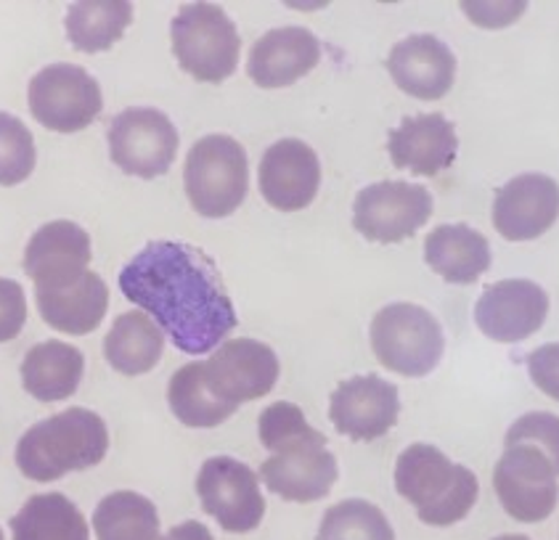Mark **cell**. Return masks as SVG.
Masks as SVG:
<instances>
[{"mask_svg": "<svg viewBox=\"0 0 559 540\" xmlns=\"http://www.w3.org/2000/svg\"><path fill=\"white\" fill-rule=\"evenodd\" d=\"M126 300L152 315L181 352L204 356L236 328L215 265L181 241H152L120 271Z\"/></svg>", "mask_w": 559, "mask_h": 540, "instance_id": "6da1fadb", "label": "cell"}, {"mask_svg": "<svg viewBox=\"0 0 559 540\" xmlns=\"http://www.w3.org/2000/svg\"><path fill=\"white\" fill-rule=\"evenodd\" d=\"M109 451L107 424L88 408L67 411L29 427L16 443V467L35 482H53L70 471L104 461Z\"/></svg>", "mask_w": 559, "mask_h": 540, "instance_id": "7a4b0ae2", "label": "cell"}, {"mask_svg": "<svg viewBox=\"0 0 559 540\" xmlns=\"http://www.w3.org/2000/svg\"><path fill=\"white\" fill-rule=\"evenodd\" d=\"M395 490L416 508L419 519L430 527L462 523L477 504V477L462 464H453L435 445H408L397 456Z\"/></svg>", "mask_w": 559, "mask_h": 540, "instance_id": "3957f363", "label": "cell"}, {"mask_svg": "<svg viewBox=\"0 0 559 540\" xmlns=\"http://www.w3.org/2000/svg\"><path fill=\"white\" fill-rule=\"evenodd\" d=\"M183 185L191 207L202 217H228L250 191L247 152L231 135H207L191 146L183 165Z\"/></svg>", "mask_w": 559, "mask_h": 540, "instance_id": "277c9868", "label": "cell"}, {"mask_svg": "<svg viewBox=\"0 0 559 540\" xmlns=\"http://www.w3.org/2000/svg\"><path fill=\"white\" fill-rule=\"evenodd\" d=\"M170 35L178 64L199 83H223L239 67V33L221 5H183L173 16Z\"/></svg>", "mask_w": 559, "mask_h": 540, "instance_id": "5b68a950", "label": "cell"}, {"mask_svg": "<svg viewBox=\"0 0 559 540\" xmlns=\"http://www.w3.org/2000/svg\"><path fill=\"white\" fill-rule=\"evenodd\" d=\"M371 350L384 369L401 376L421 379L443 360V328L430 310L412 302H393L374 315L369 328Z\"/></svg>", "mask_w": 559, "mask_h": 540, "instance_id": "8992f818", "label": "cell"}, {"mask_svg": "<svg viewBox=\"0 0 559 540\" xmlns=\"http://www.w3.org/2000/svg\"><path fill=\"white\" fill-rule=\"evenodd\" d=\"M104 96L96 77L78 64H48L29 80V111L43 128L78 133L102 115Z\"/></svg>", "mask_w": 559, "mask_h": 540, "instance_id": "52a82bcc", "label": "cell"}, {"mask_svg": "<svg viewBox=\"0 0 559 540\" xmlns=\"http://www.w3.org/2000/svg\"><path fill=\"white\" fill-rule=\"evenodd\" d=\"M493 490L518 523H544L559 501L555 464L536 445H509L493 469Z\"/></svg>", "mask_w": 559, "mask_h": 540, "instance_id": "ba28073f", "label": "cell"}, {"mask_svg": "<svg viewBox=\"0 0 559 540\" xmlns=\"http://www.w3.org/2000/svg\"><path fill=\"white\" fill-rule=\"evenodd\" d=\"M178 130L165 111L152 107H130L111 120V163L126 176L159 178L170 170L178 154Z\"/></svg>", "mask_w": 559, "mask_h": 540, "instance_id": "9c48e42d", "label": "cell"}, {"mask_svg": "<svg viewBox=\"0 0 559 540\" xmlns=\"http://www.w3.org/2000/svg\"><path fill=\"white\" fill-rule=\"evenodd\" d=\"M432 194L419 183L379 180L358 191L353 202V226L369 241L395 244L430 220Z\"/></svg>", "mask_w": 559, "mask_h": 540, "instance_id": "30bf717a", "label": "cell"}, {"mask_svg": "<svg viewBox=\"0 0 559 540\" xmlns=\"http://www.w3.org/2000/svg\"><path fill=\"white\" fill-rule=\"evenodd\" d=\"M197 495L202 508L226 532H252L265 517L260 477L231 456H213L197 475Z\"/></svg>", "mask_w": 559, "mask_h": 540, "instance_id": "8fae6325", "label": "cell"}, {"mask_svg": "<svg viewBox=\"0 0 559 540\" xmlns=\"http://www.w3.org/2000/svg\"><path fill=\"white\" fill-rule=\"evenodd\" d=\"M337 475V458L326 448V437L313 430L271 453L258 477L271 493L282 495L284 501L313 504L332 493Z\"/></svg>", "mask_w": 559, "mask_h": 540, "instance_id": "7c38bea8", "label": "cell"}, {"mask_svg": "<svg viewBox=\"0 0 559 540\" xmlns=\"http://www.w3.org/2000/svg\"><path fill=\"white\" fill-rule=\"evenodd\" d=\"M278 358L258 339H228L204 360V382L228 406L265 397L278 382Z\"/></svg>", "mask_w": 559, "mask_h": 540, "instance_id": "4fadbf2b", "label": "cell"}, {"mask_svg": "<svg viewBox=\"0 0 559 540\" xmlns=\"http://www.w3.org/2000/svg\"><path fill=\"white\" fill-rule=\"evenodd\" d=\"M549 295L527 278L490 284L475 305V324L488 339L501 345L523 343L544 326Z\"/></svg>", "mask_w": 559, "mask_h": 540, "instance_id": "5bb4252c", "label": "cell"}, {"mask_svg": "<svg viewBox=\"0 0 559 540\" xmlns=\"http://www.w3.org/2000/svg\"><path fill=\"white\" fill-rule=\"evenodd\" d=\"M397 413H401L397 387L374 374L345 379L329 400L332 424L340 434L358 443H371L388 434L397 424Z\"/></svg>", "mask_w": 559, "mask_h": 540, "instance_id": "9a60e30c", "label": "cell"}, {"mask_svg": "<svg viewBox=\"0 0 559 540\" xmlns=\"http://www.w3.org/2000/svg\"><path fill=\"white\" fill-rule=\"evenodd\" d=\"M91 236L70 220L37 228L24 250V273L35 289H67L88 273Z\"/></svg>", "mask_w": 559, "mask_h": 540, "instance_id": "2e32d148", "label": "cell"}, {"mask_svg": "<svg viewBox=\"0 0 559 540\" xmlns=\"http://www.w3.org/2000/svg\"><path fill=\"white\" fill-rule=\"evenodd\" d=\"M260 194L282 213L306 209L319 194L321 163L306 141L282 139L265 148L258 167Z\"/></svg>", "mask_w": 559, "mask_h": 540, "instance_id": "e0dca14e", "label": "cell"}, {"mask_svg": "<svg viewBox=\"0 0 559 540\" xmlns=\"http://www.w3.org/2000/svg\"><path fill=\"white\" fill-rule=\"evenodd\" d=\"M559 217V185L542 172H523L493 199V228L509 241H533Z\"/></svg>", "mask_w": 559, "mask_h": 540, "instance_id": "ac0fdd59", "label": "cell"}, {"mask_svg": "<svg viewBox=\"0 0 559 540\" xmlns=\"http://www.w3.org/2000/svg\"><path fill=\"white\" fill-rule=\"evenodd\" d=\"M388 72L403 93L421 101H435L453 88L456 56L440 37L408 35L390 48Z\"/></svg>", "mask_w": 559, "mask_h": 540, "instance_id": "d6986e66", "label": "cell"}, {"mask_svg": "<svg viewBox=\"0 0 559 540\" xmlns=\"http://www.w3.org/2000/svg\"><path fill=\"white\" fill-rule=\"evenodd\" d=\"M388 152L397 170L435 178L453 165L459 139L443 115H416L390 130Z\"/></svg>", "mask_w": 559, "mask_h": 540, "instance_id": "ffe728a7", "label": "cell"}, {"mask_svg": "<svg viewBox=\"0 0 559 540\" xmlns=\"http://www.w3.org/2000/svg\"><path fill=\"white\" fill-rule=\"evenodd\" d=\"M321 46L306 27H278L258 37L247 61V74L260 88H287L313 70Z\"/></svg>", "mask_w": 559, "mask_h": 540, "instance_id": "44dd1931", "label": "cell"}, {"mask_svg": "<svg viewBox=\"0 0 559 540\" xmlns=\"http://www.w3.org/2000/svg\"><path fill=\"white\" fill-rule=\"evenodd\" d=\"M35 300L48 326L83 337L102 326L109 308V289L98 273L88 271L67 289H35Z\"/></svg>", "mask_w": 559, "mask_h": 540, "instance_id": "7402d4cb", "label": "cell"}, {"mask_svg": "<svg viewBox=\"0 0 559 540\" xmlns=\"http://www.w3.org/2000/svg\"><path fill=\"white\" fill-rule=\"evenodd\" d=\"M425 260L430 271L449 284H475L490 268V244L475 228L462 223L438 226L425 239Z\"/></svg>", "mask_w": 559, "mask_h": 540, "instance_id": "603a6c76", "label": "cell"}, {"mask_svg": "<svg viewBox=\"0 0 559 540\" xmlns=\"http://www.w3.org/2000/svg\"><path fill=\"white\" fill-rule=\"evenodd\" d=\"M85 358L78 347L48 339L35 345L22 360V384L35 400L56 403L78 393Z\"/></svg>", "mask_w": 559, "mask_h": 540, "instance_id": "cb8c5ba5", "label": "cell"}, {"mask_svg": "<svg viewBox=\"0 0 559 540\" xmlns=\"http://www.w3.org/2000/svg\"><path fill=\"white\" fill-rule=\"evenodd\" d=\"M165 352V332L144 310H128L109 328L104 356L122 376H141L159 363Z\"/></svg>", "mask_w": 559, "mask_h": 540, "instance_id": "d4e9b609", "label": "cell"}, {"mask_svg": "<svg viewBox=\"0 0 559 540\" xmlns=\"http://www.w3.org/2000/svg\"><path fill=\"white\" fill-rule=\"evenodd\" d=\"M14 540H88L80 508L61 493H43L27 499L11 519Z\"/></svg>", "mask_w": 559, "mask_h": 540, "instance_id": "484cf974", "label": "cell"}, {"mask_svg": "<svg viewBox=\"0 0 559 540\" xmlns=\"http://www.w3.org/2000/svg\"><path fill=\"white\" fill-rule=\"evenodd\" d=\"M133 22V3L128 0H83L67 11V37L78 51H107L120 40L128 24Z\"/></svg>", "mask_w": 559, "mask_h": 540, "instance_id": "4316f807", "label": "cell"}, {"mask_svg": "<svg viewBox=\"0 0 559 540\" xmlns=\"http://www.w3.org/2000/svg\"><path fill=\"white\" fill-rule=\"evenodd\" d=\"M167 403H170L176 419L191 430H210L236 413V406H228L221 397H215L204 382V360L186 363L173 374L170 387H167Z\"/></svg>", "mask_w": 559, "mask_h": 540, "instance_id": "83f0119b", "label": "cell"}, {"mask_svg": "<svg viewBox=\"0 0 559 540\" xmlns=\"http://www.w3.org/2000/svg\"><path fill=\"white\" fill-rule=\"evenodd\" d=\"M98 540H159V514L152 501L133 490H117L93 512Z\"/></svg>", "mask_w": 559, "mask_h": 540, "instance_id": "f1b7e54d", "label": "cell"}, {"mask_svg": "<svg viewBox=\"0 0 559 540\" xmlns=\"http://www.w3.org/2000/svg\"><path fill=\"white\" fill-rule=\"evenodd\" d=\"M319 540H395V532L374 504L350 499L326 508L319 527Z\"/></svg>", "mask_w": 559, "mask_h": 540, "instance_id": "f546056e", "label": "cell"}, {"mask_svg": "<svg viewBox=\"0 0 559 540\" xmlns=\"http://www.w3.org/2000/svg\"><path fill=\"white\" fill-rule=\"evenodd\" d=\"M37 163L35 141L27 125L9 111H0V185H16L33 176Z\"/></svg>", "mask_w": 559, "mask_h": 540, "instance_id": "4dcf8cb0", "label": "cell"}, {"mask_svg": "<svg viewBox=\"0 0 559 540\" xmlns=\"http://www.w3.org/2000/svg\"><path fill=\"white\" fill-rule=\"evenodd\" d=\"M258 432H260V443L265 445V451L276 453L278 448H284V445L292 443V440L313 432V427L308 424L306 413H302L295 403L278 400L260 413Z\"/></svg>", "mask_w": 559, "mask_h": 540, "instance_id": "1f68e13d", "label": "cell"}, {"mask_svg": "<svg viewBox=\"0 0 559 540\" xmlns=\"http://www.w3.org/2000/svg\"><path fill=\"white\" fill-rule=\"evenodd\" d=\"M504 445H536L538 451L546 453L551 464H555L559 475V416L546 411H533L520 416L512 427H509Z\"/></svg>", "mask_w": 559, "mask_h": 540, "instance_id": "d6a6232c", "label": "cell"}, {"mask_svg": "<svg viewBox=\"0 0 559 540\" xmlns=\"http://www.w3.org/2000/svg\"><path fill=\"white\" fill-rule=\"evenodd\" d=\"M27 324V297L11 278H0V343H11Z\"/></svg>", "mask_w": 559, "mask_h": 540, "instance_id": "836d02e7", "label": "cell"}, {"mask_svg": "<svg viewBox=\"0 0 559 540\" xmlns=\"http://www.w3.org/2000/svg\"><path fill=\"white\" fill-rule=\"evenodd\" d=\"M527 374L542 393L559 400V343L542 345L525 358Z\"/></svg>", "mask_w": 559, "mask_h": 540, "instance_id": "e575fe53", "label": "cell"}, {"mask_svg": "<svg viewBox=\"0 0 559 540\" xmlns=\"http://www.w3.org/2000/svg\"><path fill=\"white\" fill-rule=\"evenodd\" d=\"M159 540H213V532H210L202 523L189 519V523L173 527L167 536H159Z\"/></svg>", "mask_w": 559, "mask_h": 540, "instance_id": "d590c367", "label": "cell"}, {"mask_svg": "<svg viewBox=\"0 0 559 540\" xmlns=\"http://www.w3.org/2000/svg\"><path fill=\"white\" fill-rule=\"evenodd\" d=\"M493 540H531L527 536H501V538H493Z\"/></svg>", "mask_w": 559, "mask_h": 540, "instance_id": "8d00e7d4", "label": "cell"}, {"mask_svg": "<svg viewBox=\"0 0 559 540\" xmlns=\"http://www.w3.org/2000/svg\"><path fill=\"white\" fill-rule=\"evenodd\" d=\"M0 540H3V530H0Z\"/></svg>", "mask_w": 559, "mask_h": 540, "instance_id": "74e56055", "label": "cell"}]
</instances>
